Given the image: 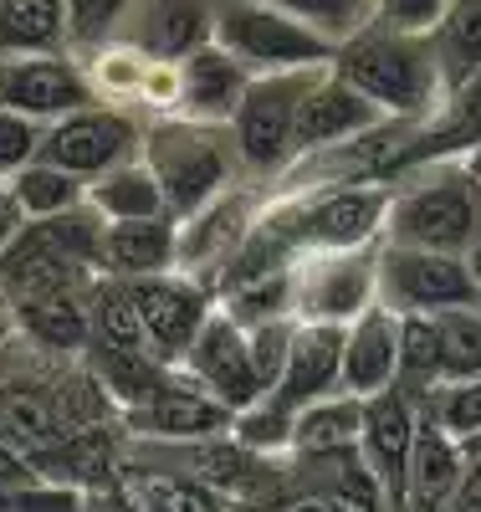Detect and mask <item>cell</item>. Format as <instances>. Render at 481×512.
<instances>
[{"instance_id": "d4e9b609", "label": "cell", "mask_w": 481, "mask_h": 512, "mask_svg": "<svg viewBox=\"0 0 481 512\" xmlns=\"http://www.w3.org/2000/svg\"><path fill=\"white\" fill-rule=\"evenodd\" d=\"M364 436V400L359 395H333L297 415L292 425V461H328V456H354Z\"/></svg>"}, {"instance_id": "2e32d148", "label": "cell", "mask_w": 481, "mask_h": 512, "mask_svg": "<svg viewBox=\"0 0 481 512\" xmlns=\"http://www.w3.org/2000/svg\"><path fill=\"white\" fill-rule=\"evenodd\" d=\"M420 400L410 390H384L374 400H364V436H359V456L364 466L379 477V487L389 492V502H405V487H410V461H415V446H420Z\"/></svg>"}, {"instance_id": "8fae6325", "label": "cell", "mask_w": 481, "mask_h": 512, "mask_svg": "<svg viewBox=\"0 0 481 512\" xmlns=\"http://www.w3.org/2000/svg\"><path fill=\"white\" fill-rule=\"evenodd\" d=\"M180 369L200 384V390H210L226 410H236V415L251 410L256 400H267V384H261L256 354H251V328L236 323L221 303H215V313L205 318L200 338L185 349Z\"/></svg>"}, {"instance_id": "7c38bea8", "label": "cell", "mask_w": 481, "mask_h": 512, "mask_svg": "<svg viewBox=\"0 0 481 512\" xmlns=\"http://www.w3.org/2000/svg\"><path fill=\"white\" fill-rule=\"evenodd\" d=\"M87 103H98L77 52H26L0 62V108L26 113L36 123H57Z\"/></svg>"}, {"instance_id": "6da1fadb", "label": "cell", "mask_w": 481, "mask_h": 512, "mask_svg": "<svg viewBox=\"0 0 481 512\" xmlns=\"http://www.w3.org/2000/svg\"><path fill=\"white\" fill-rule=\"evenodd\" d=\"M333 72L348 77L359 93H369L384 108V118H425L451 88L435 36L389 26H364L359 36L338 41Z\"/></svg>"}, {"instance_id": "5b68a950", "label": "cell", "mask_w": 481, "mask_h": 512, "mask_svg": "<svg viewBox=\"0 0 481 512\" xmlns=\"http://www.w3.org/2000/svg\"><path fill=\"white\" fill-rule=\"evenodd\" d=\"M318 72H272V77L251 82L246 103L231 118V139H236V154H241V169L251 185L272 190L297 164V113H302L308 88L318 82Z\"/></svg>"}, {"instance_id": "e575fe53", "label": "cell", "mask_w": 481, "mask_h": 512, "mask_svg": "<svg viewBox=\"0 0 481 512\" xmlns=\"http://www.w3.org/2000/svg\"><path fill=\"white\" fill-rule=\"evenodd\" d=\"M441 344H446V379H481V303L441 313Z\"/></svg>"}, {"instance_id": "5bb4252c", "label": "cell", "mask_w": 481, "mask_h": 512, "mask_svg": "<svg viewBox=\"0 0 481 512\" xmlns=\"http://www.w3.org/2000/svg\"><path fill=\"white\" fill-rule=\"evenodd\" d=\"M128 292H134V308H139V323L149 333V349L164 364H180L185 349L200 338L205 318L215 313V292L190 272L139 277V282H128Z\"/></svg>"}, {"instance_id": "ac0fdd59", "label": "cell", "mask_w": 481, "mask_h": 512, "mask_svg": "<svg viewBox=\"0 0 481 512\" xmlns=\"http://www.w3.org/2000/svg\"><path fill=\"white\" fill-rule=\"evenodd\" d=\"M343 333L348 328H338V323H297L282 379L267 395L277 410H287L297 420L308 405L343 395Z\"/></svg>"}, {"instance_id": "30bf717a", "label": "cell", "mask_w": 481, "mask_h": 512, "mask_svg": "<svg viewBox=\"0 0 481 512\" xmlns=\"http://www.w3.org/2000/svg\"><path fill=\"white\" fill-rule=\"evenodd\" d=\"M123 431L128 441H154V446H190V441H215V436H231L236 431V410H226L210 390L174 364V374L159 384V390L123 410Z\"/></svg>"}, {"instance_id": "3957f363", "label": "cell", "mask_w": 481, "mask_h": 512, "mask_svg": "<svg viewBox=\"0 0 481 512\" xmlns=\"http://www.w3.org/2000/svg\"><path fill=\"white\" fill-rule=\"evenodd\" d=\"M144 164L159 175L169 216L190 221L195 210L210 200H221L246 180L231 123H200V118H149V139H144Z\"/></svg>"}, {"instance_id": "74e56055", "label": "cell", "mask_w": 481, "mask_h": 512, "mask_svg": "<svg viewBox=\"0 0 481 512\" xmlns=\"http://www.w3.org/2000/svg\"><path fill=\"white\" fill-rule=\"evenodd\" d=\"M21 482H47V477H41V472H36V466H31L16 446L0 441V487H21Z\"/></svg>"}, {"instance_id": "f546056e", "label": "cell", "mask_w": 481, "mask_h": 512, "mask_svg": "<svg viewBox=\"0 0 481 512\" xmlns=\"http://www.w3.org/2000/svg\"><path fill=\"white\" fill-rule=\"evenodd\" d=\"M415 400H420V420L430 431L451 436L456 446L481 441V379H446V384H435V390H425Z\"/></svg>"}, {"instance_id": "4fadbf2b", "label": "cell", "mask_w": 481, "mask_h": 512, "mask_svg": "<svg viewBox=\"0 0 481 512\" xmlns=\"http://www.w3.org/2000/svg\"><path fill=\"white\" fill-rule=\"evenodd\" d=\"M98 272L47 231V226H21V236L0 256V308H21L36 297H67V292H93Z\"/></svg>"}, {"instance_id": "d590c367", "label": "cell", "mask_w": 481, "mask_h": 512, "mask_svg": "<svg viewBox=\"0 0 481 512\" xmlns=\"http://www.w3.org/2000/svg\"><path fill=\"white\" fill-rule=\"evenodd\" d=\"M41 144H47V123L0 108V185H11L21 169H31L41 159Z\"/></svg>"}, {"instance_id": "cb8c5ba5", "label": "cell", "mask_w": 481, "mask_h": 512, "mask_svg": "<svg viewBox=\"0 0 481 512\" xmlns=\"http://www.w3.org/2000/svg\"><path fill=\"white\" fill-rule=\"evenodd\" d=\"M159 272H180V221L154 216V221H108L103 246V277L139 282Z\"/></svg>"}, {"instance_id": "7402d4cb", "label": "cell", "mask_w": 481, "mask_h": 512, "mask_svg": "<svg viewBox=\"0 0 481 512\" xmlns=\"http://www.w3.org/2000/svg\"><path fill=\"white\" fill-rule=\"evenodd\" d=\"M256 72L241 67L231 52L210 47L190 52L180 62V118H200V123H231L236 108L246 103Z\"/></svg>"}, {"instance_id": "7a4b0ae2", "label": "cell", "mask_w": 481, "mask_h": 512, "mask_svg": "<svg viewBox=\"0 0 481 512\" xmlns=\"http://www.w3.org/2000/svg\"><path fill=\"white\" fill-rule=\"evenodd\" d=\"M384 241L471 256L481 241V175L466 159L420 164L389 185Z\"/></svg>"}, {"instance_id": "d6a6232c", "label": "cell", "mask_w": 481, "mask_h": 512, "mask_svg": "<svg viewBox=\"0 0 481 512\" xmlns=\"http://www.w3.org/2000/svg\"><path fill=\"white\" fill-rule=\"evenodd\" d=\"M134 11V0H67V47L82 57L93 47L123 36V21Z\"/></svg>"}, {"instance_id": "ee69618b", "label": "cell", "mask_w": 481, "mask_h": 512, "mask_svg": "<svg viewBox=\"0 0 481 512\" xmlns=\"http://www.w3.org/2000/svg\"><path fill=\"white\" fill-rule=\"evenodd\" d=\"M466 456H481V441H476V446H466Z\"/></svg>"}, {"instance_id": "ba28073f", "label": "cell", "mask_w": 481, "mask_h": 512, "mask_svg": "<svg viewBox=\"0 0 481 512\" xmlns=\"http://www.w3.org/2000/svg\"><path fill=\"white\" fill-rule=\"evenodd\" d=\"M379 246L297 256V267H292L297 323H338V328H348L369 308H379Z\"/></svg>"}, {"instance_id": "4dcf8cb0", "label": "cell", "mask_w": 481, "mask_h": 512, "mask_svg": "<svg viewBox=\"0 0 481 512\" xmlns=\"http://www.w3.org/2000/svg\"><path fill=\"white\" fill-rule=\"evenodd\" d=\"M446 384V344H441V318L410 313L400 318V390L425 395Z\"/></svg>"}, {"instance_id": "b9f144b4", "label": "cell", "mask_w": 481, "mask_h": 512, "mask_svg": "<svg viewBox=\"0 0 481 512\" xmlns=\"http://www.w3.org/2000/svg\"><path fill=\"white\" fill-rule=\"evenodd\" d=\"M471 272H476V287H481V241H476V251H471Z\"/></svg>"}, {"instance_id": "8d00e7d4", "label": "cell", "mask_w": 481, "mask_h": 512, "mask_svg": "<svg viewBox=\"0 0 481 512\" xmlns=\"http://www.w3.org/2000/svg\"><path fill=\"white\" fill-rule=\"evenodd\" d=\"M451 11V0H374V26L389 31H415V36H435Z\"/></svg>"}, {"instance_id": "8992f818", "label": "cell", "mask_w": 481, "mask_h": 512, "mask_svg": "<svg viewBox=\"0 0 481 512\" xmlns=\"http://www.w3.org/2000/svg\"><path fill=\"white\" fill-rule=\"evenodd\" d=\"M379 303L389 313H456V308H476L481 287L471 272V256L456 251H425V246H379Z\"/></svg>"}, {"instance_id": "277c9868", "label": "cell", "mask_w": 481, "mask_h": 512, "mask_svg": "<svg viewBox=\"0 0 481 512\" xmlns=\"http://www.w3.org/2000/svg\"><path fill=\"white\" fill-rule=\"evenodd\" d=\"M210 41L221 52H231L241 67H251L256 77L318 72V67H333L338 57V41H328L323 31H313L308 21H297L272 0H215Z\"/></svg>"}, {"instance_id": "e0dca14e", "label": "cell", "mask_w": 481, "mask_h": 512, "mask_svg": "<svg viewBox=\"0 0 481 512\" xmlns=\"http://www.w3.org/2000/svg\"><path fill=\"white\" fill-rule=\"evenodd\" d=\"M379 123H384V108L369 93H359L348 77L323 67L318 82L308 88V98H302V113H297V159L333 154L343 144L364 139Z\"/></svg>"}, {"instance_id": "ffe728a7", "label": "cell", "mask_w": 481, "mask_h": 512, "mask_svg": "<svg viewBox=\"0 0 481 512\" xmlns=\"http://www.w3.org/2000/svg\"><path fill=\"white\" fill-rule=\"evenodd\" d=\"M476 149H481V72L466 77V82H451L446 98L415 123L405 175H410V169H420V164L471 159Z\"/></svg>"}, {"instance_id": "60d3db41", "label": "cell", "mask_w": 481, "mask_h": 512, "mask_svg": "<svg viewBox=\"0 0 481 512\" xmlns=\"http://www.w3.org/2000/svg\"><path fill=\"white\" fill-rule=\"evenodd\" d=\"M11 338H16V328H11V313L0 308V344H11Z\"/></svg>"}, {"instance_id": "484cf974", "label": "cell", "mask_w": 481, "mask_h": 512, "mask_svg": "<svg viewBox=\"0 0 481 512\" xmlns=\"http://www.w3.org/2000/svg\"><path fill=\"white\" fill-rule=\"evenodd\" d=\"M67 47V0H0V62Z\"/></svg>"}, {"instance_id": "9c48e42d", "label": "cell", "mask_w": 481, "mask_h": 512, "mask_svg": "<svg viewBox=\"0 0 481 512\" xmlns=\"http://www.w3.org/2000/svg\"><path fill=\"white\" fill-rule=\"evenodd\" d=\"M261 210H267V190L241 180L221 200H210L205 210H195L190 221H180V272L200 277L215 292L221 277L231 272V262L246 251V241L256 236Z\"/></svg>"}, {"instance_id": "d6986e66", "label": "cell", "mask_w": 481, "mask_h": 512, "mask_svg": "<svg viewBox=\"0 0 481 512\" xmlns=\"http://www.w3.org/2000/svg\"><path fill=\"white\" fill-rule=\"evenodd\" d=\"M210 26L215 0H134L118 41L154 62H185L190 52L210 47Z\"/></svg>"}, {"instance_id": "f1b7e54d", "label": "cell", "mask_w": 481, "mask_h": 512, "mask_svg": "<svg viewBox=\"0 0 481 512\" xmlns=\"http://www.w3.org/2000/svg\"><path fill=\"white\" fill-rule=\"evenodd\" d=\"M82 67H87V82H93L98 103H123V108H139L154 57L134 52L128 41H108V47L82 52Z\"/></svg>"}, {"instance_id": "f35d334b", "label": "cell", "mask_w": 481, "mask_h": 512, "mask_svg": "<svg viewBox=\"0 0 481 512\" xmlns=\"http://www.w3.org/2000/svg\"><path fill=\"white\" fill-rule=\"evenodd\" d=\"M451 512H481V456L466 461V477H461V487H456Z\"/></svg>"}, {"instance_id": "836d02e7", "label": "cell", "mask_w": 481, "mask_h": 512, "mask_svg": "<svg viewBox=\"0 0 481 512\" xmlns=\"http://www.w3.org/2000/svg\"><path fill=\"white\" fill-rule=\"evenodd\" d=\"M272 6L292 11L297 21H308L328 41H348L364 26H374V0H272Z\"/></svg>"}, {"instance_id": "4316f807", "label": "cell", "mask_w": 481, "mask_h": 512, "mask_svg": "<svg viewBox=\"0 0 481 512\" xmlns=\"http://www.w3.org/2000/svg\"><path fill=\"white\" fill-rule=\"evenodd\" d=\"M87 200H93L108 221H154V216H169L164 185H159V175L144 159L113 169V175H103V180H93V185H87Z\"/></svg>"}, {"instance_id": "52a82bcc", "label": "cell", "mask_w": 481, "mask_h": 512, "mask_svg": "<svg viewBox=\"0 0 481 512\" xmlns=\"http://www.w3.org/2000/svg\"><path fill=\"white\" fill-rule=\"evenodd\" d=\"M144 139H149V118L139 108L123 103H87L57 123H47V144L41 159H52L62 169H72L77 180H103L113 169L144 159Z\"/></svg>"}, {"instance_id": "603a6c76", "label": "cell", "mask_w": 481, "mask_h": 512, "mask_svg": "<svg viewBox=\"0 0 481 512\" xmlns=\"http://www.w3.org/2000/svg\"><path fill=\"white\" fill-rule=\"evenodd\" d=\"M11 328L21 344L52 354V359H87V349H93V292L21 303L11 308Z\"/></svg>"}, {"instance_id": "7bdbcfd3", "label": "cell", "mask_w": 481, "mask_h": 512, "mask_svg": "<svg viewBox=\"0 0 481 512\" xmlns=\"http://www.w3.org/2000/svg\"><path fill=\"white\" fill-rule=\"evenodd\" d=\"M466 164H471V169H476V175H481V149H476V154H471V159H466Z\"/></svg>"}, {"instance_id": "83f0119b", "label": "cell", "mask_w": 481, "mask_h": 512, "mask_svg": "<svg viewBox=\"0 0 481 512\" xmlns=\"http://www.w3.org/2000/svg\"><path fill=\"white\" fill-rule=\"evenodd\" d=\"M6 190L21 205L26 221H57V216H67V210L87 205V180H77L72 169H62L52 159H36L31 169H21Z\"/></svg>"}, {"instance_id": "44dd1931", "label": "cell", "mask_w": 481, "mask_h": 512, "mask_svg": "<svg viewBox=\"0 0 481 512\" xmlns=\"http://www.w3.org/2000/svg\"><path fill=\"white\" fill-rule=\"evenodd\" d=\"M384 390H400V313L379 303L343 333V395L374 400Z\"/></svg>"}, {"instance_id": "ab89813d", "label": "cell", "mask_w": 481, "mask_h": 512, "mask_svg": "<svg viewBox=\"0 0 481 512\" xmlns=\"http://www.w3.org/2000/svg\"><path fill=\"white\" fill-rule=\"evenodd\" d=\"M21 226H26V216H21V205L11 200V190L0 185V256H6V246L21 236Z\"/></svg>"}, {"instance_id": "1f68e13d", "label": "cell", "mask_w": 481, "mask_h": 512, "mask_svg": "<svg viewBox=\"0 0 481 512\" xmlns=\"http://www.w3.org/2000/svg\"><path fill=\"white\" fill-rule=\"evenodd\" d=\"M435 47H441L451 82H466L481 72V0H451L441 31H435Z\"/></svg>"}, {"instance_id": "9a60e30c", "label": "cell", "mask_w": 481, "mask_h": 512, "mask_svg": "<svg viewBox=\"0 0 481 512\" xmlns=\"http://www.w3.org/2000/svg\"><path fill=\"white\" fill-rule=\"evenodd\" d=\"M231 497L221 487L200 482L185 466L128 461L113 487L87 497V512H226Z\"/></svg>"}]
</instances>
